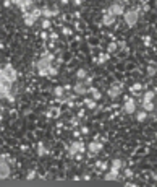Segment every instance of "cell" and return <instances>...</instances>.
<instances>
[{
  "label": "cell",
  "instance_id": "cell-1",
  "mask_svg": "<svg viewBox=\"0 0 157 187\" xmlns=\"http://www.w3.org/2000/svg\"><path fill=\"white\" fill-rule=\"evenodd\" d=\"M12 81H8L3 75V70L0 68V96L7 98L8 101H13V95H12Z\"/></svg>",
  "mask_w": 157,
  "mask_h": 187
},
{
  "label": "cell",
  "instance_id": "cell-2",
  "mask_svg": "<svg viewBox=\"0 0 157 187\" xmlns=\"http://www.w3.org/2000/svg\"><path fill=\"white\" fill-rule=\"evenodd\" d=\"M123 18H125V23L128 26H135L138 20H139V10L135 8V10H128L123 13Z\"/></svg>",
  "mask_w": 157,
  "mask_h": 187
},
{
  "label": "cell",
  "instance_id": "cell-3",
  "mask_svg": "<svg viewBox=\"0 0 157 187\" xmlns=\"http://www.w3.org/2000/svg\"><path fill=\"white\" fill-rule=\"evenodd\" d=\"M107 13H110L113 16H123V13H125V7H123V3H118V2H113L110 7L107 8Z\"/></svg>",
  "mask_w": 157,
  "mask_h": 187
},
{
  "label": "cell",
  "instance_id": "cell-4",
  "mask_svg": "<svg viewBox=\"0 0 157 187\" xmlns=\"http://www.w3.org/2000/svg\"><path fill=\"white\" fill-rule=\"evenodd\" d=\"M10 177V164L5 161V156H0V179Z\"/></svg>",
  "mask_w": 157,
  "mask_h": 187
},
{
  "label": "cell",
  "instance_id": "cell-5",
  "mask_svg": "<svg viewBox=\"0 0 157 187\" xmlns=\"http://www.w3.org/2000/svg\"><path fill=\"white\" fill-rule=\"evenodd\" d=\"M3 70V75H5V78L8 81H12V83H15L16 81V78H18V73H16V70L12 67V65H5V67L2 68Z\"/></svg>",
  "mask_w": 157,
  "mask_h": 187
},
{
  "label": "cell",
  "instance_id": "cell-6",
  "mask_svg": "<svg viewBox=\"0 0 157 187\" xmlns=\"http://www.w3.org/2000/svg\"><path fill=\"white\" fill-rule=\"evenodd\" d=\"M123 109H125L126 114H135V112H136V102H135V99L128 98V99L125 101V104H123Z\"/></svg>",
  "mask_w": 157,
  "mask_h": 187
},
{
  "label": "cell",
  "instance_id": "cell-7",
  "mask_svg": "<svg viewBox=\"0 0 157 187\" xmlns=\"http://www.w3.org/2000/svg\"><path fill=\"white\" fill-rule=\"evenodd\" d=\"M52 65V55L50 54H47V55H44L39 62H37V70L39 68H49Z\"/></svg>",
  "mask_w": 157,
  "mask_h": 187
},
{
  "label": "cell",
  "instance_id": "cell-8",
  "mask_svg": "<svg viewBox=\"0 0 157 187\" xmlns=\"http://www.w3.org/2000/svg\"><path fill=\"white\" fill-rule=\"evenodd\" d=\"M73 90H75L76 95H86V93H88V85H86L83 80H79V81L73 86Z\"/></svg>",
  "mask_w": 157,
  "mask_h": 187
},
{
  "label": "cell",
  "instance_id": "cell-9",
  "mask_svg": "<svg viewBox=\"0 0 157 187\" xmlns=\"http://www.w3.org/2000/svg\"><path fill=\"white\" fill-rule=\"evenodd\" d=\"M83 151H84V145L83 143H79V142L71 143V147H70V155L71 156L78 155V153H83Z\"/></svg>",
  "mask_w": 157,
  "mask_h": 187
},
{
  "label": "cell",
  "instance_id": "cell-10",
  "mask_svg": "<svg viewBox=\"0 0 157 187\" xmlns=\"http://www.w3.org/2000/svg\"><path fill=\"white\" fill-rule=\"evenodd\" d=\"M41 10H42V16H45V18H52L58 13L57 8H49V7H44V8H41Z\"/></svg>",
  "mask_w": 157,
  "mask_h": 187
},
{
  "label": "cell",
  "instance_id": "cell-11",
  "mask_svg": "<svg viewBox=\"0 0 157 187\" xmlns=\"http://www.w3.org/2000/svg\"><path fill=\"white\" fill-rule=\"evenodd\" d=\"M102 23H104L105 26H112L113 23H115V16L105 12V15H104V18H102Z\"/></svg>",
  "mask_w": 157,
  "mask_h": 187
},
{
  "label": "cell",
  "instance_id": "cell-12",
  "mask_svg": "<svg viewBox=\"0 0 157 187\" xmlns=\"http://www.w3.org/2000/svg\"><path fill=\"white\" fill-rule=\"evenodd\" d=\"M88 150H89V153H99L102 150V145L99 142H92V143H89Z\"/></svg>",
  "mask_w": 157,
  "mask_h": 187
},
{
  "label": "cell",
  "instance_id": "cell-13",
  "mask_svg": "<svg viewBox=\"0 0 157 187\" xmlns=\"http://www.w3.org/2000/svg\"><path fill=\"white\" fill-rule=\"evenodd\" d=\"M88 93H91V96H92V99H94V101H99V99H101V96H102V95H101V91H99L97 88H92V86H91V88H88Z\"/></svg>",
  "mask_w": 157,
  "mask_h": 187
},
{
  "label": "cell",
  "instance_id": "cell-14",
  "mask_svg": "<svg viewBox=\"0 0 157 187\" xmlns=\"http://www.w3.org/2000/svg\"><path fill=\"white\" fill-rule=\"evenodd\" d=\"M25 23H26V26H32L36 23V18L28 12V13H25Z\"/></svg>",
  "mask_w": 157,
  "mask_h": 187
},
{
  "label": "cell",
  "instance_id": "cell-15",
  "mask_svg": "<svg viewBox=\"0 0 157 187\" xmlns=\"http://www.w3.org/2000/svg\"><path fill=\"white\" fill-rule=\"evenodd\" d=\"M142 109H144L146 112H151V111L155 109V106H154L152 101H142Z\"/></svg>",
  "mask_w": 157,
  "mask_h": 187
},
{
  "label": "cell",
  "instance_id": "cell-16",
  "mask_svg": "<svg viewBox=\"0 0 157 187\" xmlns=\"http://www.w3.org/2000/svg\"><path fill=\"white\" fill-rule=\"evenodd\" d=\"M120 168H122V160H118V158H115V160L112 161V168H110V171H115V172H118V171H120Z\"/></svg>",
  "mask_w": 157,
  "mask_h": 187
},
{
  "label": "cell",
  "instance_id": "cell-17",
  "mask_svg": "<svg viewBox=\"0 0 157 187\" xmlns=\"http://www.w3.org/2000/svg\"><path fill=\"white\" fill-rule=\"evenodd\" d=\"M86 77H88V70L86 68H79L78 72H76V78H78V80H84Z\"/></svg>",
  "mask_w": 157,
  "mask_h": 187
},
{
  "label": "cell",
  "instance_id": "cell-18",
  "mask_svg": "<svg viewBox=\"0 0 157 187\" xmlns=\"http://www.w3.org/2000/svg\"><path fill=\"white\" fill-rule=\"evenodd\" d=\"M118 95H120V90H118L117 86H112L110 90H109V96H110L112 99H115V98H118Z\"/></svg>",
  "mask_w": 157,
  "mask_h": 187
},
{
  "label": "cell",
  "instance_id": "cell-19",
  "mask_svg": "<svg viewBox=\"0 0 157 187\" xmlns=\"http://www.w3.org/2000/svg\"><path fill=\"white\" fill-rule=\"evenodd\" d=\"M118 177V172H115V171H110V172H107L105 176H104V179L105 181H115Z\"/></svg>",
  "mask_w": 157,
  "mask_h": 187
},
{
  "label": "cell",
  "instance_id": "cell-20",
  "mask_svg": "<svg viewBox=\"0 0 157 187\" xmlns=\"http://www.w3.org/2000/svg\"><path fill=\"white\" fill-rule=\"evenodd\" d=\"M136 119L139 120V122H142V120H146V119H147V112H146L144 109H142L141 112H138V114H136Z\"/></svg>",
  "mask_w": 157,
  "mask_h": 187
},
{
  "label": "cell",
  "instance_id": "cell-21",
  "mask_svg": "<svg viewBox=\"0 0 157 187\" xmlns=\"http://www.w3.org/2000/svg\"><path fill=\"white\" fill-rule=\"evenodd\" d=\"M63 91H65L63 86H57L55 90H54V95H55L57 98H60V96H63Z\"/></svg>",
  "mask_w": 157,
  "mask_h": 187
},
{
  "label": "cell",
  "instance_id": "cell-22",
  "mask_svg": "<svg viewBox=\"0 0 157 187\" xmlns=\"http://www.w3.org/2000/svg\"><path fill=\"white\" fill-rule=\"evenodd\" d=\"M154 93H152V91H147L146 93V95H144V98H142V101H152V99H154Z\"/></svg>",
  "mask_w": 157,
  "mask_h": 187
},
{
  "label": "cell",
  "instance_id": "cell-23",
  "mask_svg": "<svg viewBox=\"0 0 157 187\" xmlns=\"http://www.w3.org/2000/svg\"><path fill=\"white\" fill-rule=\"evenodd\" d=\"M37 153H39V156H42V155H45V153H47V150H45V147L42 143H39V147H37Z\"/></svg>",
  "mask_w": 157,
  "mask_h": 187
},
{
  "label": "cell",
  "instance_id": "cell-24",
  "mask_svg": "<svg viewBox=\"0 0 157 187\" xmlns=\"http://www.w3.org/2000/svg\"><path fill=\"white\" fill-rule=\"evenodd\" d=\"M37 72H39L41 77H49V68H39Z\"/></svg>",
  "mask_w": 157,
  "mask_h": 187
},
{
  "label": "cell",
  "instance_id": "cell-25",
  "mask_svg": "<svg viewBox=\"0 0 157 187\" xmlns=\"http://www.w3.org/2000/svg\"><path fill=\"white\" fill-rule=\"evenodd\" d=\"M13 5H16L18 8H23V5H25V0H13Z\"/></svg>",
  "mask_w": 157,
  "mask_h": 187
},
{
  "label": "cell",
  "instance_id": "cell-26",
  "mask_svg": "<svg viewBox=\"0 0 157 187\" xmlns=\"http://www.w3.org/2000/svg\"><path fill=\"white\" fill-rule=\"evenodd\" d=\"M42 28H44V29H49V28H50V21H49V18H45V20L42 21Z\"/></svg>",
  "mask_w": 157,
  "mask_h": 187
},
{
  "label": "cell",
  "instance_id": "cell-27",
  "mask_svg": "<svg viewBox=\"0 0 157 187\" xmlns=\"http://www.w3.org/2000/svg\"><path fill=\"white\" fill-rule=\"evenodd\" d=\"M109 57H110L109 54H102L101 57H99V64H102V62H105V60H109Z\"/></svg>",
  "mask_w": 157,
  "mask_h": 187
},
{
  "label": "cell",
  "instance_id": "cell-28",
  "mask_svg": "<svg viewBox=\"0 0 157 187\" xmlns=\"http://www.w3.org/2000/svg\"><path fill=\"white\" fill-rule=\"evenodd\" d=\"M57 72H58V70H57L55 67H52V65L49 67V75H50V77H54V75H57Z\"/></svg>",
  "mask_w": 157,
  "mask_h": 187
},
{
  "label": "cell",
  "instance_id": "cell-29",
  "mask_svg": "<svg viewBox=\"0 0 157 187\" xmlns=\"http://www.w3.org/2000/svg\"><path fill=\"white\" fill-rule=\"evenodd\" d=\"M34 177H36V171H31L29 174L26 176V179H28V181H32V179H34Z\"/></svg>",
  "mask_w": 157,
  "mask_h": 187
},
{
  "label": "cell",
  "instance_id": "cell-30",
  "mask_svg": "<svg viewBox=\"0 0 157 187\" xmlns=\"http://www.w3.org/2000/svg\"><path fill=\"white\" fill-rule=\"evenodd\" d=\"M86 104H88V106H89V107H91V109H92V107L96 106V101H94V99H92V101H91V99H88V101H86Z\"/></svg>",
  "mask_w": 157,
  "mask_h": 187
},
{
  "label": "cell",
  "instance_id": "cell-31",
  "mask_svg": "<svg viewBox=\"0 0 157 187\" xmlns=\"http://www.w3.org/2000/svg\"><path fill=\"white\" fill-rule=\"evenodd\" d=\"M62 33H63V34H66V36H70V34H71V29H70V28H63V29H62Z\"/></svg>",
  "mask_w": 157,
  "mask_h": 187
},
{
  "label": "cell",
  "instance_id": "cell-32",
  "mask_svg": "<svg viewBox=\"0 0 157 187\" xmlns=\"http://www.w3.org/2000/svg\"><path fill=\"white\" fill-rule=\"evenodd\" d=\"M154 72H155L154 67H149V75H154Z\"/></svg>",
  "mask_w": 157,
  "mask_h": 187
},
{
  "label": "cell",
  "instance_id": "cell-33",
  "mask_svg": "<svg viewBox=\"0 0 157 187\" xmlns=\"http://www.w3.org/2000/svg\"><path fill=\"white\" fill-rule=\"evenodd\" d=\"M115 47H117L115 44H110V47H109V50H115Z\"/></svg>",
  "mask_w": 157,
  "mask_h": 187
},
{
  "label": "cell",
  "instance_id": "cell-34",
  "mask_svg": "<svg viewBox=\"0 0 157 187\" xmlns=\"http://www.w3.org/2000/svg\"><path fill=\"white\" fill-rule=\"evenodd\" d=\"M125 2H128V0H125Z\"/></svg>",
  "mask_w": 157,
  "mask_h": 187
},
{
  "label": "cell",
  "instance_id": "cell-35",
  "mask_svg": "<svg viewBox=\"0 0 157 187\" xmlns=\"http://www.w3.org/2000/svg\"><path fill=\"white\" fill-rule=\"evenodd\" d=\"M0 98H2V96H0Z\"/></svg>",
  "mask_w": 157,
  "mask_h": 187
}]
</instances>
